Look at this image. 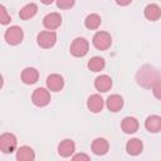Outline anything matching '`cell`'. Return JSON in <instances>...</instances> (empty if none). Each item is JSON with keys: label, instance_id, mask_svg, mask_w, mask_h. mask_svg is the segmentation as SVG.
<instances>
[{"label": "cell", "instance_id": "6da1fadb", "mask_svg": "<svg viewBox=\"0 0 161 161\" xmlns=\"http://www.w3.org/2000/svg\"><path fill=\"white\" fill-rule=\"evenodd\" d=\"M158 78H160L158 72H157L153 67L147 65V64H146V65H142V67L138 69L137 74H136V80H137V83H138L141 87H143V88H152L153 83H155Z\"/></svg>", "mask_w": 161, "mask_h": 161}, {"label": "cell", "instance_id": "7a4b0ae2", "mask_svg": "<svg viewBox=\"0 0 161 161\" xmlns=\"http://www.w3.org/2000/svg\"><path fill=\"white\" fill-rule=\"evenodd\" d=\"M70 54L73 57H77V58H82L84 57L88 50H89V43L86 38H82V36H78L75 38L72 44H70Z\"/></svg>", "mask_w": 161, "mask_h": 161}, {"label": "cell", "instance_id": "3957f363", "mask_svg": "<svg viewBox=\"0 0 161 161\" xmlns=\"http://www.w3.org/2000/svg\"><path fill=\"white\" fill-rule=\"evenodd\" d=\"M18 148V140L14 133L5 132L0 136V150L4 153H11Z\"/></svg>", "mask_w": 161, "mask_h": 161}, {"label": "cell", "instance_id": "277c9868", "mask_svg": "<svg viewBox=\"0 0 161 161\" xmlns=\"http://www.w3.org/2000/svg\"><path fill=\"white\" fill-rule=\"evenodd\" d=\"M4 38L6 40L8 44L10 45H18L23 42V38H24V31L20 26L18 25H13L10 28H8L5 30V34H4Z\"/></svg>", "mask_w": 161, "mask_h": 161}, {"label": "cell", "instance_id": "5b68a950", "mask_svg": "<svg viewBox=\"0 0 161 161\" xmlns=\"http://www.w3.org/2000/svg\"><path fill=\"white\" fill-rule=\"evenodd\" d=\"M36 43L40 48L49 49L57 43V33L53 30H44L36 35Z\"/></svg>", "mask_w": 161, "mask_h": 161}, {"label": "cell", "instance_id": "8992f818", "mask_svg": "<svg viewBox=\"0 0 161 161\" xmlns=\"http://www.w3.org/2000/svg\"><path fill=\"white\" fill-rule=\"evenodd\" d=\"M92 43L94 45L96 49L98 50H107L111 44H112V38L111 34L107 31H97L93 38H92Z\"/></svg>", "mask_w": 161, "mask_h": 161}, {"label": "cell", "instance_id": "52a82bcc", "mask_svg": "<svg viewBox=\"0 0 161 161\" xmlns=\"http://www.w3.org/2000/svg\"><path fill=\"white\" fill-rule=\"evenodd\" d=\"M31 102L36 107H45L50 102V93L49 89L45 88H36L31 94Z\"/></svg>", "mask_w": 161, "mask_h": 161}, {"label": "cell", "instance_id": "ba28073f", "mask_svg": "<svg viewBox=\"0 0 161 161\" xmlns=\"http://www.w3.org/2000/svg\"><path fill=\"white\" fill-rule=\"evenodd\" d=\"M60 24H62V16L58 13H49L43 19V25L48 30H54L59 28Z\"/></svg>", "mask_w": 161, "mask_h": 161}, {"label": "cell", "instance_id": "9c48e42d", "mask_svg": "<svg viewBox=\"0 0 161 161\" xmlns=\"http://www.w3.org/2000/svg\"><path fill=\"white\" fill-rule=\"evenodd\" d=\"M92 152L97 156H102V155H106L108 152V148H109V145H108V141L103 137H97L93 140L92 142Z\"/></svg>", "mask_w": 161, "mask_h": 161}, {"label": "cell", "instance_id": "30bf717a", "mask_svg": "<svg viewBox=\"0 0 161 161\" xmlns=\"http://www.w3.org/2000/svg\"><path fill=\"white\" fill-rule=\"evenodd\" d=\"M64 87V79L60 74H50L47 78V88L52 92H59Z\"/></svg>", "mask_w": 161, "mask_h": 161}, {"label": "cell", "instance_id": "8fae6325", "mask_svg": "<svg viewBox=\"0 0 161 161\" xmlns=\"http://www.w3.org/2000/svg\"><path fill=\"white\" fill-rule=\"evenodd\" d=\"M74 151H75V143L73 140L65 138L60 141V143L58 145V153L62 157H69L74 153Z\"/></svg>", "mask_w": 161, "mask_h": 161}, {"label": "cell", "instance_id": "7c38bea8", "mask_svg": "<svg viewBox=\"0 0 161 161\" xmlns=\"http://www.w3.org/2000/svg\"><path fill=\"white\" fill-rule=\"evenodd\" d=\"M112 87V78L107 74H102V75H98L94 80V88L98 91V92H108Z\"/></svg>", "mask_w": 161, "mask_h": 161}, {"label": "cell", "instance_id": "4fadbf2b", "mask_svg": "<svg viewBox=\"0 0 161 161\" xmlns=\"http://www.w3.org/2000/svg\"><path fill=\"white\" fill-rule=\"evenodd\" d=\"M39 79V72L38 69L33 68V67H26L23 69L21 72V80L25 84H34L36 83Z\"/></svg>", "mask_w": 161, "mask_h": 161}, {"label": "cell", "instance_id": "5bb4252c", "mask_svg": "<svg viewBox=\"0 0 161 161\" xmlns=\"http://www.w3.org/2000/svg\"><path fill=\"white\" fill-rule=\"evenodd\" d=\"M145 128L151 133H157L161 131V117L157 114H151L145 121Z\"/></svg>", "mask_w": 161, "mask_h": 161}, {"label": "cell", "instance_id": "9a60e30c", "mask_svg": "<svg viewBox=\"0 0 161 161\" xmlns=\"http://www.w3.org/2000/svg\"><path fill=\"white\" fill-rule=\"evenodd\" d=\"M103 106H104V101L99 94H92L87 101V107L93 113L101 112L103 109Z\"/></svg>", "mask_w": 161, "mask_h": 161}, {"label": "cell", "instance_id": "2e32d148", "mask_svg": "<svg viewBox=\"0 0 161 161\" xmlns=\"http://www.w3.org/2000/svg\"><path fill=\"white\" fill-rule=\"evenodd\" d=\"M143 15L150 21H156L161 18V9L157 4H148L143 9Z\"/></svg>", "mask_w": 161, "mask_h": 161}, {"label": "cell", "instance_id": "e0dca14e", "mask_svg": "<svg viewBox=\"0 0 161 161\" xmlns=\"http://www.w3.org/2000/svg\"><path fill=\"white\" fill-rule=\"evenodd\" d=\"M106 106L111 112L116 113L123 107V98L119 94H111L106 101Z\"/></svg>", "mask_w": 161, "mask_h": 161}, {"label": "cell", "instance_id": "ac0fdd59", "mask_svg": "<svg viewBox=\"0 0 161 161\" xmlns=\"http://www.w3.org/2000/svg\"><path fill=\"white\" fill-rule=\"evenodd\" d=\"M35 158V152L30 146H20L16 148V160L18 161H33Z\"/></svg>", "mask_w": 161, "mask_h": 161}, {"label": "cell", "instance_id": "d6986e66", "mask_svg": "<svg viewBox=\"0 0 161 161\" xmlns=\"http://www.w3.org/2000/svg\"><path fill=\"white\" fill-rule=\"evenodd\" d=\"M142 148H143V143L141 140L138 138H131L130 141H127L126 143V151L128 155L131 156H137L142 152Z\"/></svg>", "mask_w": 161, "mask_h": 161}, {"label": "cell", "instance_id": "ffe728a7", "mask_svg": "<svg viewBox=\"0 0 161 161\" xmlns=\"http://www.w3.org/2000/svg\"><path fill=\"white\" fill-rule=\"evenodd\" d=\"M138 121L135 118V117H125L122 123H121V128L125 133H135L137 130H138Z\"/></svg>", "mask_w": 161, "mask_h": 161}, {"label": "cell", "instance_id": "44dd1931", "mask_svg": "<svg viewBox=\"0 0 161 161\" xmlns=\"http://www.w3.org/2000/svg\"><path fill=\"white\" fill-rule=\"evenodd\" d=\"M36 13H38V5L34 4V3H29V4L24 5V6L20 9L19 16H20V19H23V20H28V19L33 18Z\"/></svg>", "mask_w": 161, "mask_h": 161}, {"label": "cell", "instance_id": "7402d4cb", "mask_svg": "<svg viewBox=\"0 0 161 161\" xmlns=\"http://www.w3.org/2000/svg\"><path fill=\"white\" fill-rule=\"evenodd\" d=\"M84 25L89 30L98 29L99 25H101V16L98 14H96V13H92V14L87 15V18L84 19Z\"/></svg>", "mask_w": 161, "mask_h": 161}, {"label": "cell", "instance_id": "603a6c76", "mask_svg": "<svg viewBox=\"0 0 161 161\" xmlns=\"http://www.w3.org/2000/svg\"><path fill=\"white\" fill-rule=\"evenodd\" d=\"M106 65V62L101 57H93L88 62V69L92 72H101Z\"/></svg>", "mask_w": 161, "mask_h": 161}, {"label": "cell", "instance_id": "cb8c5ba5", "mask_svg": "<svg viewBox=\"0 0 161 161\" xmlns=\"http://www.w3.org/2000/svg\"><path fill=\"white\" fill-rule=\"evenodd\" d=\"M11 21V16L8 14V10L4 5H0V23L3 25H6Z\"/></svg>", "mask_w": 161, "mask_h": 161}, {"label": "cell", "instance_id": "d4e9b609", "mask_svg": "<svg viewBox=\"0 0 161 161\" xmlns=\"http://www.w3.org/2000/svg\"><path fill=\"white\" fill-rule=\"evenodd\" d=\"M152 93L157 99H161V75L152 86Z\"/></svg>", "mask_w": 161, "mask_h": 161}, {"label": "cell", "instance_id": "484cf974", "mask_svg": "<svg viewBox=\"0 0 161 161\" xmlns=\"http://www.w3.org/2000/svg\"><path fill=\"white\" fill-rule=\"evenodd\" d=\"M74 3L75 0H57V6L59 9H70Z\"/></svg>", "mask_w": 161, "mask_h": 161}, {"label": "cell", "instance_id": "4316f807", "mask_svg": "<svg viewBox=\"0 0 161 161\" xmlns=\"http://www.w3.org/2000/svg\"><path fill=\"white\" fill-rule=\"evenodd\" d=\"M73 160H86V161H88L89 156L86 155V153H77V155L73 156Z\"/></svg>", "mask_w": 161, "mask_h": 161}, {"label": "cell", "instance_id": "83f0119b", "mask_svg": "<svg viewBox=\"0 0 161 161\" xmlns=\"http://www.w3.org/2000/svg\"><path fill=\"white\" fill-rule=\"evenodd\" d=\"M132 0H116V3L119 5V6H127L128 4H131Z\"/></svg>", "mask_w": 161, "mask_h": 161}, {"label": "cell", "instance_id": "f1b7e54d", "mask_svg": "<svg viewBox=\"0 0 161 161\" xmlns=\"http://www.w3.org/2000/svg\"><path fill=\"white\" fill-rule=\"evenodd\" d=\"M53 1H54V0H40V3L44 4V5H50Z\"/></svg>", "mask_w": 161, "mask_h": 161}]
</instances>
